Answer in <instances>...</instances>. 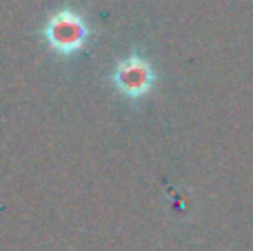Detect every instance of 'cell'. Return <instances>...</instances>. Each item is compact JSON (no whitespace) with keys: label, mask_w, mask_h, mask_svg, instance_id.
<instances>
[{"label":"cell","mask_w":253,"mask_h":251,"mask_svg":"<svg viewBox=\"0 0 253 251\" xmlns=\"http://www.w3.org/2000/svg\"><path fill=\"white\" fill-rule=\"evenodd\" d=\"M153 83H156V71H153L151 62L142 58L140 53H131L120 65L116 67L114 84L123 96L126 98H142L151 91Z\"/></svg>","instance_id":"2"},{"label":"cell","mask_w":253,"mask_h":251,"mask_svg":"<svg viewBox=\"0 0 253 251\" xmlns=\"http://www.w3.org/2000/svg\"><path fill=\"white\" fill-rule=\"evenodd\" d=\"M44 36L51 49H56L62 56H74L84 47L89 38V27L80 13L74 9H60L49 18L44 27Z\"/></svg>","instance_id":"1"}]
</instances>
